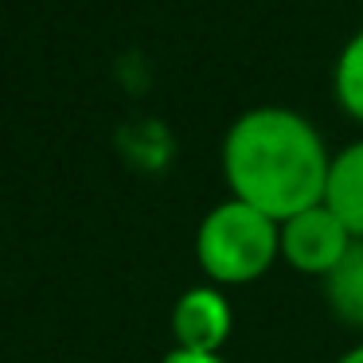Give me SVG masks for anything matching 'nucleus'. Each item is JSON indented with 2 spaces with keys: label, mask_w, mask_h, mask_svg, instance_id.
I'll use <instances>...</instances> for the list:
<instances>
[{
  "label": "nucleus",
  "mask_w": 363,
  "mask_h": 363,
  "mask_svg": "<svg viewBox=\"0 0 363 363\" xmlns=\"http://www.w3.org/2000/svg\"><path fill=\"white\" fill-rule=\"evenodd\" d=\"M352 230L336 219L328 203H316L281 223V262H289L297 274L328 277L352 250Z\"/></svg>",
  "instance_id": "nucleus-3"
},
{
  "label": "nucleus",
  "mask_w": 363,
  "mask_h": 363,
  "mask_svg": "<svg viewBox=\"0 0 363 363\" xmlns=\"http://www.w3.org/2000/svg\"><path fill=\"white\" fill-rule=\"evenodd\" d=\"M324 301L340 324L363 332V238H355L340 266L324 277Z\"/></svg>",
  "instance_id": "nucleus-6"
},
{
  "label": "nucleus",
  "mask_w": 363,
  "mask_h": 363,
  "mask_svg": "<svg viewBox=\"0 0 363 363\" xmlns=\"http://www.w3.org/2000/svg\"><path fill=\"white\" fill-rule=\"evenodd\" d=\"M324 203L352 230V238H363V141L347 145L344 152L332 157Z\"/></svg>",
  "instance_id": "nucleus-5"
},
{
  "label": "nucleus",
  "mask_w": 363,
  "mask_h": 363,
  "mask_svg": "<svg viewBox=\"0 0 363 363\" xmlns=\"http://www.w3.org/2000/svg\"><path fill=\"white\" fill-rule=\"evenodd\" d=\"M196 258L215 285L258 281L281 258V223L227 199L211 207L196 230Z\"/></svg>",
  "instance_id": "nucleus-2"
},
{
  "label": "nucleus",
  "mask_w": 363,
  "mask_h": 363,
  "mask_svg": "<svg viewBox=\"0 0 363 363\" xmlns=\"http://www.w3.org/2000/svg\"><path fill=\"white\" fill-rule=\"evenodd\" d=\"M230 324H235L230 301L215 285L188 289L172 308V336H176V347H184V352L219 355V347L230 336Z\"/></svg>",
  "instance_id": "nucleus-4"
},
{
  "label": "nucleus",
  "mask_w": 363,
  "mask_h": 363,
  "mask_svg": "<svg viewBox=\"0 0 363 363\" xmlns=\"http://www.w3.org/2000/svg\"><path fill=\"white\" fill-rule=\"evenodd\" d=\"M336 363H363V344H359V347H352V352H344Z\"/></svg>",
  "instance_id": "nucleus-9"
},
{
  "label": "nucleus",
  "mask_w": 363,
  "mask_h": 363,
  "mask_svg": "<svg viewBox=\"0 0 363 363\" xmlns=\"http://www.w3.org/2000/svg\"><path fill=\"white\" fill-rule=\"evenodd\" d=\"M332 157L313 121L285 106H258L230 125L223 141V176L230 199L285 223L324 203Z\"/></svg>",
  "instance_id": "nucleus-1"
},
{
  "label": "nucleus",
  "mask_w": 363,
  "mask_h": 363,
  "mask_svg": "<svg viewBox=\"0 0 363 363\" xmlns=\"http://www.w3.org/2000/svg\"><path fill=\"white\" fill-rule=\"evenodd\" d=\"M164 363H227L223 355H203V352H184V347H172L164 355Z\"/></svg>",
  "instance_id": "nucleus-8"
},
{
  "label": "nucleus",
  "mask_w": 363,
  "mask_h": 363,
  "mask_svg": "<svg viewBox=\"0 0 363 363\" xmlns=\"http://www.w3.org/2000/svg\"><path fill=\"white\" fill-rule=\"evenodd\" d=\"M332 90H336V102L347 118L363 121V32H355L344 43L336 59V74H332Z\"/></svg>",
  "instance_id": "nucleus-7"
}]
</instances>
